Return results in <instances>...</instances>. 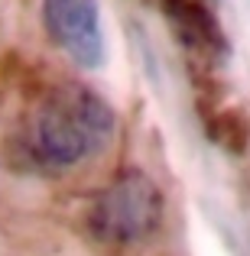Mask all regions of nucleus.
Here are the masks:
<instances>
[{"label":"nucleus","instance_id":"nucleus-3","mask_svg":"<svg viewBox=\"0 0 250 256\" xmlns=\"http://www.w3.org/2000/svg\"><path fill=\"white\" fill-rule=\"evenodd\" d=\"M43 23L52 42L78 65L98 68L104 62V30L98 0H43Z\"/></svg>","mask_w":250,"mask_h":256},{"label":"nucleus","instance_id":"nucleus-2","mask_svg":"<svg viewBox=\"0 0 250 256\" xmlns=\"http://www.w3.org/2000/svg\"><path fill=\"white\" fill-rule=\"evenodd\" d=\"M163 220V194L150 175L130 169L111 182L98 201L91 204V224L94 237L104 244L133 246L150 240L159 230Z\"/></svg>","mask_w":250,"mask_h":256},{"label":"nucleus","instance_id":"nucleus-1","mask_svg":"<svg viewBox=\"0 0 250 256\" xmlns=\"http://www.w3.org/2000/svg\"><path fill=\"white\" fill-rule=\"evenodd\" d=\"M114 136V114L91 88L62 84L49 91L33 120V143L43 162L72 169L98 156Z\"/></svg>","mask_w":250,"mask_h":256}]
</instances>
